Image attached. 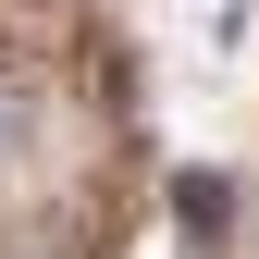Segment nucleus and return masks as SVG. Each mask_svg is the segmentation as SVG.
<instances>
[{
	"instance_id": "nucleus-1",
	"label": "nucleus",
	"mask_w": 259,
	"mask_h": 259,
	"mask_svg": "<svg viewBox=\"0 0 259 259\" xmlns=\"http://www.w3.org/2000/svg\"><path fill=\"white\" fill-rule=\"evenodd\" d=\"M173 210H185V235H222V222H235V185H222V173H185Z\"/></svg>"
},
{
	"instance_id": "nucleus-2",
	"label": "nucleus",
	"mask_w": 259,
	"mask_h": 259,
	"mask_svg": "<svg viewBox=\"0 0 259 259\" xmlns=\"http://www.w3.org/2000/svg\"><path fill=\"white\" fill-rule=\"evenodd\" d=\"M0 148H13V87H0Z\"/></svg>"
}]
</instances>
